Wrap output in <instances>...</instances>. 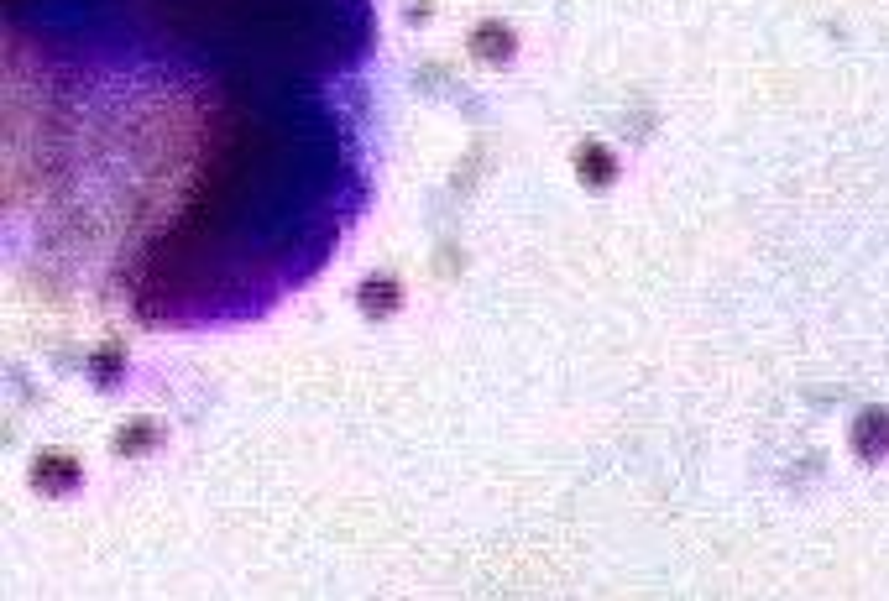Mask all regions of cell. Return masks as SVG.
<instances>
[{
	"label": "cell",
	"mask_w": 889,
	"mask_h": 601,
	"mask_svg": "<svg viewBox=\"0 0 889 601\" xmlns=\"http://www.w3.org/2000/svg\"><path fill=\"white\" fill-rule=\"evenodd\" d=\"M853 450H858L863 460H879V455L889 450V413H879V408L863 413V419L853 424Z\"/></svg>",
	"instance_id": "obj_1"
},
{
	"label": "cell",
	"mask_w": 889,
	"mask_h": 601,
	"mask_svg": "<svg viewBox=\"0 0 889 601\" xmlns=\"http://www.w3.org/2000/svg\"><path fill=\"white\" fill-rule=\"evenodd\" d=\"M398 304V288L393 283H367L361 288V309L367 314H382V309H393Z\"/></svg>",
	"instance_id": "obj_4"
},
{
	"label": "cell",
	"mask_w": 889,
	"mask_h": 601,
	"mask_svg": "<svg viewBox=\"0 0 889 601\" xmlns=\"http://www.w3.org/2000/svg\"><path fill=\"white\" fill-rule=\"evenodd\" d=\"M32 481H37V487H74V466H68L63 455H58V466H48V460H42Z\"/></svg>",
	"instance_id": "obj_5"
},
{
	"label": "cell",
	"mask_w": 889,
	"mask_h": 601,
	"mask_svg": "<svg viewBox=\"0 0 889 601\" xmlns=\"http://www.w3.org/2000/svg\"><path fill=\"white\" fill-rule=\"evenodd\" d=\"M116 445H121V450H142V445H152V429H126Z\"/></svg>",
	"instance_id": "obj_6"
},
{
	"label": "cell",
	"mask_w": 889,
	"mask_h": 601,
	"mask_svg": "<svg viewBox=\"0 0 889 601\" xmlns=\"http://www.w3.org/2000/svg\"><path fill=\"white\" fill-rule=\"evenodd\" d=\"M471 48L482 53V58H508V53H513V37H508L503 27H482V32L471 37Z\"/></svg>",
	"instance_id": "obj_3"
},
{
	"label": "cell",
	"mask_w": 889,
	"mask_h": 601,
	"mask_svg": "<svg viewBox=\"0 0 889 601\" xmlns=\"http://www.w3.org/2000/svg\"><path fill=\"white\" fill-rule=\"evenodd\" d=\"M576 168H581V178L586 183H612V152L607 147H581V157H576Z\"/></svg>",
	"instance_id": "obj_2"
}]
</instances>
